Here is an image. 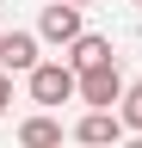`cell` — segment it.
Here are the masks:
<instances>
[{
  "mask_svg": "<svg viewBox=\"0 0 142 148\" xmlns=\"http://www.w3.org/2000/svg\"><path fill=\"white\" fill-rule=\"evenodd\" d=\"M31 99H37V105H68V99H80V74L68 68V62H43L37 74H31Z\"/></svg>",
  "mask_w": 142,
  "mask_h": 148,
  "instance_id": "cell-1",
  "label": "cell"
},
{
  "mask_svg": "<svg viewBox=\"0 0 142 148\" xmlns=\"http://www.w3.org/2000/svg\"><path fill=\"white\" fill-rule=\"evenodd\" d=\"M123 74H117V62L111 68H93V74H80V99L93 105V111H111V105H123Z\"/></svg>",
  "mask_w": 142,
  "mask_h": 148,
  "instance_id": "cell-2",
  "label": "cell"
},
{
  "mask_svg": "<svg viewBox=\"0 0 142 148\" xmlns=\"http://www.w3.org/2000/svg\"><path fill=\"white\" fill-rule=\"evenodd\" d=\"M37 37L31 31H6L0 37V74H37Z\"/></svg>",
  "mask_w": 142,
  "mask_h": 148,
  "instance_id": "cell-3",
  "label": "cell"
},
{
  "mask_svg": "<svg viewBox=\"0 0 142 148\" xmlns=\"http://www.w3.org/2000/svg\"><path fill=\"white\" fill-rule=\"evenodd\" d=\"M37 31L49 37V43H68V49H74L80 43V6H68V0H56V6H43V18H37Z\"/></svg>",
  "mask_w": 142,
  "mask_h": 148,
  "instance_id": "cell-4",
  "label": "cell"
},
{
  "mask_svg": "<svg viewBox=\"0 0 142 148\" xmlns=\"http://www.w3.org/2000/svg\"><path fill=\"white\" fill-rule=\"evenodd\" d=\"M123 136V117H117V111H86V117L74 123V142L80 148H111Z\"/></svg>",
  "mask_w": 142,
  "mask_h": 148,
  "instance_id": "cell-5",
  "label": "cell"
},
{
  "mask_svg": "<svg viewBox=\"0 0 142 148\" xmlns=\"http://www.w3.org/2000/svg\"><path fill=\"white\" fill-rule=\"evenodd\" d=\"M68 68H74V74H93V68H111V43H105V37H93V31H86L80 43L68 49Z\"/></svg>",
  "mask_w": 142,
  "mask_h": 148,
  "instance_id": "cell-6",
  "label": "cell"
},
{
  "mask_svg": "<svg viewBox=\"0 0 142 148\" xmlns=\"http://www.w3.org/2000/svg\"><path fill=\"white\" fill-rule=\"evenodd\" d=\"M19 148H62V123L49 117V111L25 117V123H19Z\"/></svg>",
  "mask_w": 142,
  "mask_h": 148,
  "instance_id": "cell-7",
  "label": "cell"
},
{
  "mask_svg": "<svg viewBox=\"0 0 142 148\" xmlns=\"http://www.w3.org/2000/svg\"><path fill=\"white\" fill-rule=\"evenodd\" d=\"M117 117H123V130H142V80H130V92H123V105H117Z\"/></svg>",
  "mask_w": 142,
  "mask_h": 148,
  "instance_id": "cell-8",
  "label": "cell"
},
{
  "mask_svg": "<svg viewBox=\"0 0 142 148\" xmlns=\"http://www.w3.org/2000/svg\"><path fill=\"white\" fill-rule=\"evenodd\" d=\"M12 105V74H0V111Z\"/></svg>",
  "mask_w": 142,
  "mask_h": 148,
  "instance_id": "cell-9",
  "label": "cell"
},
{
  "mask_svg": "<svg viewBox=\"0 0 142 148\" xmlns=\"http://www.w3.org/2000/svg\"><path fill=\"white\" fill-rule=\"evenodd\" d=\"M123 148H142V136H136V142H123Z\"/></svg>",
  "mask_w": 142,
  "mask_h": 148,
  "instance_id": "cell-10",
  "label": "cell"
},
{
  "mask_svg": "<svg viewBox=\"0 0 142 148\" xmlns=\"http://www.w3.org/2000/svg\"><path fill=\"white\" fill-rule=\"evenodd\" d=\"M68 6H86V0H68Z\"/></svg>",
  "mask_w": 142,
  "mask_h": 148,
  "instance_id": "cell-11",
  "label": "cell"
},
{
  "mask_svg": "<svg viewBox=\"0 0 142 148\" xmlns=\"http://www.w3.org/2000/svg\"><path fill=\"white\" fill-rule=\"evenodd\" d=\"M0 37H6V31H0Z\"/></svg>",
  "mask_w": 142,
  "mask_h": 148,
  "instance_id": "cell-12",
  "label": "cell"
},
{
  "mask_svg": "<svg viewBox=\"0 0 142 148\" xmlns=\"http://www.w3.org/2000/svg\"><path fill=\"white\" fill-rule=\"evenodd\" d=\"M136 6H142V0H136Z\"/></svg>",
  "mask_w": 142,
  "mask_h": 148,
  "instance_id": "cell-13",
  "label": "cell"
}]
</instances>
